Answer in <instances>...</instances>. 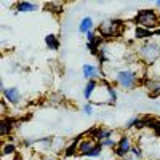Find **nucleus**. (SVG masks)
<instances>
[{
	"instance_id": "obj_28",
	"label": "nucleus",
	"mask_w": 160,
	"mask_h": 160,
	"mask_svg": "<svg viewBox=\"0 0 160 160\" xmlns=\"http://www.w3.org/2000/svg\"><path fill=\"white\" fill-rule=\"evenodd\" d=\"M117 160H118V158H117Z\"/></svg>"
},
{
	"instance_id": "obj_18",
	"label": "nucleus",
	"mask_w": 160,
	"mask_h": 160,
	"mask_svg": "<svg viewBox=\"0 0 160 160\" xmlns=\"http://www.w3.org/2000/svg\"><path fill=\"white\" fill-rule=\"evenodd\" d=\"M149 87V93L152 98H158L160 96V80H151V82L148 83Z\"/></svg>"
},
{
	"instance_id": "obj_24",
	"label": "nucleus",
	"mask_w": 160,
	"mask_h": 160,
	"mask_svg": "<svg viewBox=\"0 0 160 160\" xmlns=\"http://www.w3.org/2000/svg\"><path fill=\"white\" fill-rule=\"evenodd\" d=\"M155 7H157V10H160V0H157V2H155Z\"/></svg>"
},
{
	"instance_id": "obj_4",
	"label": "nucleus",
	"mask_w": 160,
	"mask_h": 160,
	"mask_svg": "<svg viewBox=\"0 0 160 160\" xmlns=\"http://www.w3.org/2000/svg\"><path fill=\"white\" fill-rule=\"evenodd\" d=\"M123 28H125V22L122 19H109V21L101 22L96 31L102 37V40H111V38H117L122 34Z\"/></svg>"
},
{
	"instance_id": "obj_21",
	"label": "nucleus",
	"mask_w": 160,
	"mask_h": 160,
	"mask_svg": "<svg viewBox=\"0 0 160 160\" xmlns=\"http://www.w3.org/2000/svg\"><path fill=\"white\" fill-rule=\"evenodd\" d=\"M130 154H131L133 157H135L136 160H142V158H144V152H142V149L139 148V146H133Z\"/></svg>"
},
{
	"instance_id": "obj_3",
	"label": "nucleus",
	"mask_w": 160,
	"mask_h": 160,
	"mask_svg": "<svg viewBox=\"0 0 160 160\" xmlns=\"http://www.w3.org/2000/svg\"><path fill=\"white\" fill-rule=\"evenodd\" d=\"M136 26L144 29H149V31H157L160 29V16H158V11L152 10V8H142L136 13L135 19H133Z\"/></svg>"
},
{
	"instance_id": "obj_2",
	"label": "nucleus",
	"mask_w": 160,
	"mask_h": 160,
	"mask_svg": "<svg viewBox=\"0 0 160 160\" xmlns=\"http://www.w3.org/2000/svg\"><path fill=\"white\" fill-rule=\"evenodd\" d=\"M136 55L144 66H151L160 61V38L154 37L151 40H146V42H139Z\"/></svg>"
},
{
	"instance_id": "obj_16",
	"label": "nucleus",
	"mask_w": 160,
	"mask_h": 160,
	"mask_svg": "<svg viewBox=\"0 0 160 160\" xmlns=\"http://www.w3.org/2000/svg\"><path fill=\"white\" fill-rule=\"evenodd\" d=\"M15 157L16 155V146L13 142H3L2 144V160H7V157Z\"/></svg>"
},
{
	"instance_id": "obj_14",
	"label": "nucleus",
	"mask_w": 160,
	"mask_h": 160,
	"mask_svg": "<svg viewBox=\"0 0 160 160\" xmlns=\"http://www.w3.org/2000/svg\"><path fill=\"white\" fill-rule=\"evenodd\" d=\"M37 3L34 2H28V0H22V2H18L16 3V11L18 13H32V11H37Z\"/></svg>"
},
{
	"instance_id": "obj_17",
	"label": "nucleus",
	"mask_w": 160,
	"mask_h": 160,
	"mask_svg": "<svg viewBox=\"0 0 160 160\" xmlns=\"http://www.w3.org/2000/svg\"><path fill=\"white\" fill-rule=\"evenodd\" d=\"M45 45L50 50H58L59 48V38H58V35H55V34L45 35Z\"/></svg>"
},
{
	"instance_id": "obj_25",
	"label": "nucleus",
	"mask_w": 160,
	"mask_h": 160,
	"mask_svg": "<svg viewBox=\"0 0 160 160\" xmlns=\"http://www.w3.org/2000/svg\"><path fill=\"white\" fill-rule=\"evenodd\" d=\"M83 160H95V158H83Z\"/></svg>"
},
{
	"instance_id": "obj_10",
	"label": "nucleus",
	"mask_w": 160,
	"mask_h": 160,
	"mask_svg": "<svg viewBox=\"0 0 160 160\" xmlns=\"http://www.w3.org/2000/svg\"><path fill=\"white\" fill-rule=\"evenodd\" d=\"M90 31H95V21L91 16H83L78 22V32L82 35H87Z\"/></svg>"
},
{
	"instance_id": "obj_23",
	"label": "nucleus",
	"mask_w": 160,
	"mask_h": 160,
	"mask_svg": "<svg viewBox=\"0 0 160 160\" xmlns=\"http://www.w3.org/2000/svg\"><path fill=\"white\" fill-rule=\"evenodd\" d=\"M42 160H59V158H53V157H45V158H42Z\"/></svg>"
},
{
	"instance_id": "obj_19",
	"label": "nucleus",
	"mask_w": 160,
	"mask_h": 160,
	"mask_svg": "<svg viewBox=\"0 0 160 160\" xmlns=\"http://www.w3.org/2000/svg\"><path fill=\"white\" fill-rule=\"evenodd\" d=\"M144 120L141 118V117H133V118H130L128 122H127V125H125V128H128V130H131V128H139V127H144Z\"/></svg>"
},
{
	"instance_id": "obj_11",
	"label": "nucleus",
	"mask_w": 160,
	"mask_h": 160,
	"mask_svg": "<svg viewBox=\"0 0 160 160\" xmlns=\"http://www.w3.org/2000/svg\"><path fill=\"white\" fill-rule=\"evenodd\" d=\"M99 85V80H87V83H85V88H83V98L87 102L91 101L93 95H95V91Z\"/></svg>"
},
{
	"instance_id": "obj_12",
	"label": "nucleus",
	"mask_w": 160,
	"mask_h": 160,
	"mask_svg": "<svg viewBox=\"0 0 160 160\" xmlns=\"http://www.w3.org/2000/svg\"><path fill=\"white\" fill-rule=\"evenodd\" d=\"M154 37H155L154 35V31L139 28V26H136V28H135V40H138V42H146V40H151Z\"/></svg>"
},
{
	"instance_id": "obj_22",
	"label": "nucleus",
	"mask_w": 160,
	"mask_h": 160,
	"mask_svg": "<svg viewBox=\"0 0 160 160\" xmlns=\"http://www.w3.org/2000/svg\"><path fill=\"white\" fill-rule=\"evenodd\" d=\"M83 112L87 115H93V104L91 102H85L83 104Z\"/></svg>"
},
{
	"instance_id": "obj_13",
	"label": "nucleus",
	"mask_w": 160,
	"mask_h": 160,
	"mask_svg": "<svg viewBox=\"0 0 160 160\" xmlns=\"http://www.w3.org/2000/svg\"><path fill=\"white\" fill-rule=\"evenodd\" d=\"M80 139H82V138H75V141H72L68 148H64L62 155L66 158H72V157L78 155V142H80Z\"/></svg>"
},
{
	"instance_id": "obj_27",
	"label": "nucleus",
	"mask_w": 160,
	"mask_h": 160,
	"mask_svg": "<svg viewBox=\"0 0 160 160\" xmlns=\"http://www.w3.org/2000/svg\"><path fill=\"white\" fill-rule=\"evenodd\" d=\"M158 109H160V102H158Z\"/></svg>"
},
{
	"instance_id": "obj_9",
	"label": "nucleus",
	"mask_w": 160,
	"mask_h": 160,
	"mask_svg": "<svg viewBox=\"0 0 160 160\" xmlns=\"http://www.w3.org/2000/svg\"><path fill=\"white\" fill-rule=\"evenodd\" d=\"M112 130L111 128H102V127H96V128H93V130H90V133H88V138H91V139H95L96 142H102L104 139H108V138H111L112 136Z\"/></svg>"
},
{
	"instance_id": "obj_7",
	"label": "nucleus",
	"mask_w": 160,
	"mask_h": 160,
	"mask_svg": "<svg viewBox=\"0 0 160 160\" xmlns=\"http://www.w3.org/2000/svg\"><path fill=\"white\" fill-rule=\"evenodd\" d=\"M2 96L10 106H18L22 101V95L18 87H3L2 83Z\"/></svg>"
},
{
	"instance_id": "obj_1",
	"label": "nucleus",
	"mask_w": 160,
	"mask_h": 160,
	"mask_svg": "<svg viewBox=\"0 0 160 160\" xmlns=\"http://www.w3.org/2000/svg\"><path fill=\"white\" fill-rule=\"evenodd\" d=\"M142 62L138 61V62H133V64H127V66H122V68H117L114 71V75L111 77V80L120 87L125 91H130V90H135L138 87V83L141 82V75L138 72V68H142Z\"/></svg>"
},
{
	"instance_id": "obj_5",
	"label": "nucleus",
	"mask_w": 160,
	"mask_h": 160,
	"mask_svg": "<svg viewBox=\"0 0 160 160\" xmlns=\"http://www.w3.org/2000/svg\"><path fill=\"white\" fill-rule=\"evenodd\" d=\"M102 154V146L91 138H82L78 142V155L85 158H98Z\"/></svg>"
},
{
	"instance_id": "obj_8",
	"label": "nucleus",
	"mask_w": 160,
	"mask_h": 160,
	"mask_svg": "<svg viewBox=\"0 0 160 160\" xmlns=\"http://www.w3.org/2000/svg\"><path fill=\"white\" fill-rule=\"evenodd\" d=\"M101 72H102L101 68H98L96 64L87 62L82 66V77L85 80H101V75H102Z\"/></svg>"
},
{
	"instance_id": "obj_20",
	"label": "nucleus",
	"mask_w": 160,
	"mask_h": 160,
	"mask_svg": "<svg viewBox=\"0 0 160 160\" xmlns=\"http://www.w3.org/2000/svg\"><path fill=\"white\" fill-rule=\"evenodd\" d=\"M102 146V149H115V146H117V139L115 138H108V139H104L102 142H99Z\"/></svg>"
},
{
	"instance_id": "obj_15",
	"label": "nucleus",
	"mask_w": 160,
	"mask_h": 160,
	"mask_svg": "<svg viewBox=\"0 0 160 160\" xmlns=\"http://www.w3.org/2000/svg\"><path fill=\"white\" fill-rule=\"evenodd\" d=\"M11 131H13V120L8 117H3L2 120V125H0V136L5 138V136H10L11 135Z\"/></svg>"
},
{
	"instance_id": "obj_26",
	"label": "nucleus",
	"mask_w": 160,
	"mask_h": 160,
	"mask_svg": "<svg viewBox=\"0 0 160 160\" xmlns=\"http://www.w3.org/2000/svg\"><path fill=\"white\" fill-rule=\"evenodd\" d=\"M157 11H158V16H160V10H157Z\"/></svg>"
},
{
	"instance_id": "obj_6",
	"label": "nucleus",
	"mask_w": 160,
	"mask_h": 160,
	"mask_svg": "<svg viewBox=\"0 0 160 160\" xmlns=\"http://www.w3.org/2000/svg\"><path fill=\"white\" fill-rule=\"evenodd\" d=\"M131 148H133V142H131V136L130 135H122L117 141V146L114 149V154L118 160H123L130 152H131Z\"/></svg>"
},
{
	"instance_id": "obj_29",
	"label": "nucleus",
	"mask_w": 160,
	"mask_h": 160,
	"mask_svg": "<svg viewBox=\"0 0 160 160\" xmlns=\"http://www.w3.org/2000/svg\"><path fill=\"white\" fill-rule=\"evenodd\" d=\"M158 160H160V158H158Z\"/></svg>"
}]
</instances>
